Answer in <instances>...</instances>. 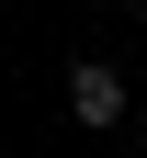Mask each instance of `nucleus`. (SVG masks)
<instances>
[{
	"mask_svg": "<svg viewBox=\"0 0 147 158\" xmlns=\"http://www.w3.org/2000/svg\"><path fill=\"white\" fill-rule=\"evenodd\" d=\"M68 113H79V124H124V79L102 68V56H79V68H68Z\"/></svg>",
	"mask_w": 147,
	"mask_h": 158,
	"instance_id": "f257e3e1",
	"label": "nucleus"
}]
</instances>
